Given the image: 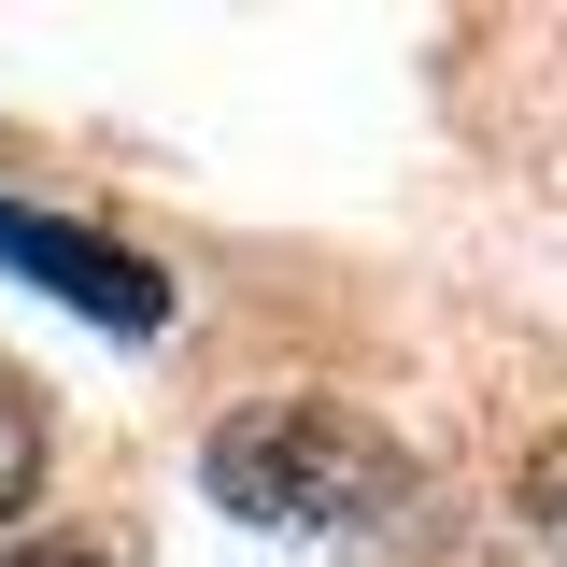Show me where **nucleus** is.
Masks as SVG:
<instances>
[{
	"instance_id": "f257e3e1",
	"label": "nucleus",
	"mask_w": 567,
	"mask_h": 567,
	"mask_svg": "<svg viewBox=\"0 0 567 567\" xmlns=\"http://www.w3.org/2000/svg\"><path fill=\"white\" fill-rule=\"evenodd\" d=\"M412 496V454L341 398H256L213 425V511L241 525H369Z\"/></svg>"
},
{
	"instance_id": "f03ea898",
	"label": "nucleus",
	"mask_w": 567,
	"mask_h": 567,
	"mask_svg": "<svg viewBox=\"0 0 567 567\" xmlns=\"http://www.w3.org/2000/svg\"><path fill=\"white\" fill-rule=\"evenodd\" d=\"M0 270H29L43 298H71L85 327H114V341H156L171 327V284L142 270L128 241H100V227H58V213L0 199Z\"/></svg>"
},
{
	"instance_id": "39448f33",
	"label": "nucleus",
	"mask_w": 567,
	"mask_h": 567,
	"mask_svg": "<svg viewBox=\"0 0 567 567\" xmlns=\"http://www.w3.org/2000/svg\"><path fill=\"white\" fill-rule=\"evenodd\" d=\"M0 567H100V554H58V539H43V554H0Z\"/></svg>"
},
{
	"instance_id": "20e7f679",
	"label": "nucleus",
	"mask_w": 567,
	"mask_h": 567,
	"mask_svg": "<svg viewBox=\"0 0 567 567\" xmlns=\"http://www.w3.org/2000/svg\"><path fill=\"white\" fill-rule=\"evenodd\" d=\"M511 496H525L539 539H567V440H554V454H525V483H511Z\"/></svg>"
},
{
	"instance_id": "7ed1b4c3",
	"label": "nucleus",
	"mask_w": 567,
	"mask_h": 567,
	"mask_svg": "<svg viewBox=\"0 0 567 567\" xmlns=\"http://www.w3.org/2000/svg\"><path fill=\"white\" fill-rule=\"evenodd\" d=\"M29 483H43V412H29V398L0 383V525L29 511Z\"/></svg>"
}]
</instances>
